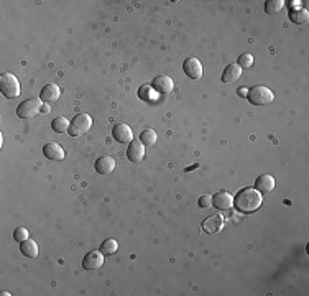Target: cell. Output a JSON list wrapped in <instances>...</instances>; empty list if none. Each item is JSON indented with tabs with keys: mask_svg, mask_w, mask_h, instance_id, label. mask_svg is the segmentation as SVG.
<instances>
[{
	"mask_svg": "<svg viewBox=\"0 0 309 296\" xmlns=\"http://www.w3.org/2000/svg\"><path fill=\"white\" fill-rule=\"evenodd\" d=\"M183 71L188 78L201 79L203 78V64L198 58H188L183 64Z\"/></svg>",
	"mask_w": 309,
	"mask_h": 296,
	"instance_id": "6",
	"label": "cell"
},
{
	"mask_svg": "<svg viewBox=\"0 0 309 296\" xmlns=\"http://www.w3.org/2000/svg\"><path fill=\"white\" fill-rule=\"evenodd\" d=\"M290 15H291V20L295 21V23H298V25L306 23V21L309 20V13H308V10H303V8L293 10V12H291Z\"/></svg>",
	"mask_w": 309,
	"mask_h": 296,
	"instance_id": "23",
	"label": "cell"
},
{
	"mask_svg": "<svg viewBox=\"0 0 309 296\" xmlns=\"http://www.w3.org/2000/svg\"><path fill=\"white\" fill-rule=\"evenodd\" d=\"M115 170V160L112 157H101L96 161V171L101 175H110Z\"/></svg>",
	"mask_w": 309,
	"mask_h": 296,
	"instance_id": "16",
	"label": "cell"
},
{
	"mask_svg": "<svg viewBox=\"0 0 309 296\" xmlns=\"http://www.w3.org/2000/svg\"><path fill=\"white\" fill-rule=\"evenodd\" d=\"M285 0H268L267 3H265V12L268 15H275V13H280L281 10L285 7Z\"/></svg>",
	"mask_w": 309,
	"mask_h": 296,
	"instance_id": "22",
	"label": "cell"
},
{
	"mask_svg": "<svg viewBox=\"0 0 309 296\" xmlns=\"http://www.w3.org/2000/svg\"><path fill=\"white\" fill-rule=\"evenodd\" d=\"M151 88H153L158 94H170L173 88H175V83L170 76H156L151 83Z\"/></svg>",
	"mask_w": 309,
	"mask_h": 296,
	"instance_id": "11",
	"label": "cell"
},
{
	"mask_svg": "<svg viewBox=\"0 0 309 296\" xmlns=\"http://www.w3.org/2000/svg\"><path fill=\"white\" fill-rule=\"evenodd\" d=\"M13 239L21 244V242H25V240L30 239V234H28V230H26L25 227H17V229H15V232H13Z\"/></svg>",
	"mask_w": 309,
	"mask_h": 296,
	"instance_id": "26",
	"label": "cell"
},
{
	"mask_svg": "<svg viewBox=\"0 0 309 296\" xmlns=\"http://www.w3.org/2000/svg\"><path fill=\"white\" fill-rule=\"evenodd\" d=\"M140 142H142L145 147H151L156 142V132L155 130H143L142 135H140Z\"/></svg>",
	"mask_w": 309,
	"mask_h": 296,
	"instance_id": "24",
	"label": "cell"
},
{
	"mask_svg": "<svg viewBox=\"0 0 309 296\" xmlns=\"http://www.w3.org/2000/svg\"><path fill=\"white\" fill-rule=\"evenodd\" d=\"M255 188L260 193H270L275 190V178L272 175H262L255 183Z\"/></svg>",
	"mask_w": 309,
	"mask_h": 296,
	"instance_id": "17",
	"label": "cell"
},
{
	"mask_svg": "<svg viewBox=\"0 0 309 296\" xmlns=\"http://www.w3.org/2000/svg\"><path fill=\"white\" fill-rule=\"evenodd\" d=\"M48 110H50V109H48V105H43L41 107V114H46Z\"/></svg>",
	"mask_w": 309,
	"mask_h": 296,
	"instance_id": "29",
	"label": "cell"
},
{
	"mask_svg": "<svg viewBox=\"0 0 309 296\" xmlns=\"http://www.w3.org/2000/svg\"><path fill=\"white\" fill-rule=\"evenodd\" d=\"M199 207H203V209H209L210 206H212V196H209V195H204V196H201L199 197Z\"/></svg>",
	"mask_w": 309,
	"mask_h": 296,
	"instance_id": "27",
	"label": "cell"
},
{
	"mask_svg": "<svg viewBox=\"0 0 309 296\" xmlns=\"http://www.w3.org/2000/svg\"><path fill=\"white\" fill-rule=\"evenodd\" d=\"M242 76V68L238 66V64H229L224 73H222V83L225 84H232V83H237L238 79Z\"/></svg>",
	"mask_w": 309,
	"mask_h": 296,
	"instance_id": "14",
	"label": "cell"
},
{
	"mask_svg": "<svg viewBox=\"0 0 309 296\" xmlns=\"http://www.w3.org/2000/svg\"><path fill=\"white\" fill-rule=\"evenodd\" d=\"M20 250H21V254H23L25 257H28V258H36L38 257V245H36L35 240L28 239V240L21 242Z\"/></svg>",
	"mask_w": 309,
	"mask_h": 296,
	"instance_id": "18",
	"label": "cell"
},
{
	"mask_svg": "<svg viewBox=\"0 0 309 296\" xmlns=\"http://www.w3.org/2000/svg\"><path fill=\"white\" fill-rule=\"evenodd\" d=\"M41 99L40 98H33V99H26L18 105L17 114L20 118H33L41 112Z\"/></svg>",
	"mask_w": 309,
	"mask_h": 296,
	"instance_id": "5",
	"label": "cell"
},
{
	"mask_svg": "<svg viewBox=\"0 0 309 296\" xmlns=\"http://www.w3.org/2000/svg\"><path fill=\"white\" fill-rule=\"evenodd\" d=\"M127 157H128L130 161H133V163L142 161L145 158V145L140 142V140H133V142H130L128 150H127Z\"/></svg>",
	"mask_w": 309,
	"mask_h": 296,
	"instance_id": "10",
	"label": "cell"
},
{
	"mask_svg": "<svg viewBox=\"0 0 309 296\" xmlns=\"http://www.w3.org/2000/svg\"><path fill=\"white\" fill-rule=\"evenodd\" d=\"M0 91L3 93L5 98L15 99L20 96V83L12 73H3L0 76Z\"/></svg>",
	"mask_w": 309,
	"mask_h": 296,
	"instance_id": "3",
	"label": "cell"
},
{
	"mask_svg": "<svg viewBox=\"0 0 309 296\" xmlns=\"http://www.w3.org/2000/svg\"><path fill=\"white\" fill-rule=\"evenodd\" d=\"M212 206H215L219 211H227L234 206V196L227 191H219L217 195L212 196Z\"/></svg>",
	"mask_w": 309,
	"mask_h": 296,
	"instance_id": "9",
	"label": "cell"
},
{
	"mask_svg": "<svg viewBox=\"0 0 309 296\" xmlns=\"http://www.w3.org/2000/svg\"><path fill=\"white\" fill-rule=\"evenodd\" d=\"M222 227H224V219H222L220 214H214V216L207 217L203 222V229L207 234H217Z\"/></svg>",
	"mask_w": 309,
	"mask_h": 296,
	"instance_id": "13",
	"label": "cell"
},
{
	"mask_svg": "<svg viewBox=\"0 0 309 296\" xmlns=\"http://www.w3.org/2000/svg\"><path fill=\"white\" fill-rule=\"evenodd\" d=\"M102 265H104V254H102L101 250L89 252L83 260V267L86 270H97V268H101Z\"/></svg>",
	"mask_w": 309,
	"mask_h": 296,
	"instance_id": "7",
	"label": "cell"
},
{
	"mask_svg": "<svg viewBox=\"0 0 309 296\" xmlns=\"http://www.w3.org/2000/svg\"><path fill=\"white\" fill-rule=\"evenodd\" d=\"M247 99L250 100L253 105H267L270 102H273L275 96H273V91L267 88V86H255V88L248 91Z\"/></svg>",
	"mask_w": 309,
	"mask_h": 296,
	"instance_id": "2",
	"label": "cell"
},
{
	"mask_svg": "<svg viewBox=\"0 0 309 296\" xmlns=\"http://www.w3.org/2000/svg\"><path fill=\"white\" fill-rule=\"evenodd\" d=\"M43 153H45V157L48 160H53V161H59V160H63L64 158V150L63 147L59 143L56 142H50V143H46L45 147H43Z\"/></svg>",
	"mask_w": 309,
	"mask_h": 296,
	"instance_id": "12",
	"label": "cell"
},
{
	"mask_svg": "<svg viewBox=\"0 0 309 296\" xmlns=\"http://www.w3.org/2000/svg\"><path fill=\"white\" fill-rule=\"evenodd\" d=\"M91 127H92V117L89 114H78L71 120L69 135L71 137H83L91 130Z\"/></svg>",
	"mask_w": 309,
	"mask_h": 296,
	"instance_id": "4",
	"label": "cell"
},
{
	"mask_svg": "<svg viewBox=\"0 0 309 296\" xmlns=\"http://www.w3.org/2000/svg\"><path fill=\"white\" fill-rule=\"evenodd\" d=\"M59 96H61V91H59V88L55 83H50V84H46L45 88L41 89L40 99L45 100V102H55V100L59 99Z\"/></svg>",
	"mask_w": 309,
	"mask_h": 296,
	"instance_id": "15",
	"label": "cell"
},
{
	"mask_svg": "<svg viewBox=\"0 0 309 296\" xmlns=\"http://www.w3.org/2000/svg\"><path fill=\"white\" fill-rule=\"evenodd\" d=\"M237 94L240 96V98H243V99H245L247 96H248V89H247V88H240V89L237 91Z\"/></svg>",
	"mask_w": 309,
	"mask_h": 296,
	"instance_id": "28",
	"label": "cell"
},
{
	"mask_svg": "<svg viewBox=\"0 0 309 296\" xmlns=\"http://www.w3.org/2000/svg\"><path fill=\"white\" fill-rule=\"evenodd\" d=\"M262 202H263L262 193L258 190H255V188H243V190L234 197V206L243 214L255 212L257 209H260Z\"/></svg>",
	"mask_w": 309,
	"mask_h": 296,
	"instance_id": "1",
	"label": "cell"
},
{
	"mask_svg": "<svg viewBox=\"0 0 309 296\" xmlns=\"http://www.w3.org/2000/svg\"><path fill=\"white\" fill-rule=\"evenodd\" d=\"M118 250V244L115 239H107L102 242L101 245V252L104 254V257H109V255H113L115 252Z\"/></svg>",
	"mask_w": 309,
	"mask_h": 296,
	"instance_id": "21",
	"label": "cell"
},
{
	"mask_svg": "<svg viewBox=\"0 0 309 296\" xmlns=\"http://www.w3.org/2000/svg\"><path fill=\"white\" fill-rule=\"evenodd\" d=\"M138 98L142 100H146V102H153L158 99V93L151 88V84H145L138 89Z\"/></svg>",
	"mask_w": 309,
	"mask_h": 296,
	"instance_id": "19",
	"label": "cell"
},
{
	"mask_svg": "<svg viewBox=\"0 0 309 296\" xmlns=\"http://www.w3.org/2000/svg\"><path fill=\"white\" fill-rule=\"evenodd\" d=\"M69 127H71V122L68 120L66 117H56L55 120L51 122V128L56 133H64L69 132Z\"/></svg>",
	"mask_w": 309,
	"mask_h": 296,
	"instance_id": "20",
	"label": "cell"
},
{
	"mask_svg": "<svg viewBox=\"0 0 309 296\" xmlns=\"http://www.w3.org/2000/svg\"><path fill=\"white\" fill-rule=\"evenodd\" d=\"M113 138L117 140L118 143H130L133 142V132L127 123H118V125L113 127L112 130Z\"/></svg>",
	"mask_w": 309,
	"mask_h": 296,
	"instance_id": "8",
	"label": "cell"
},
{
	"mask_svg": "<svg viewBox=\"0 0 309 296\" xmlns=\"http://www.w3.org/2000/svg\"><path fill=\"white\" fill-rule=\"evenodd\" d=\"M238 66H240L242 69H248L253 66V56L250 55V53H243V55L238 56Z\"/></svg>",
	"mask_w": 309,
	"mask_h": 296,
	"instance_id": "25",
	"label": "cell"
}]
</instances>
